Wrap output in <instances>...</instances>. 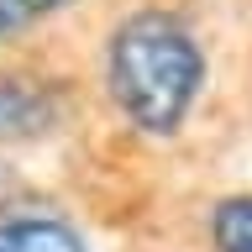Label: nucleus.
Wrapping results in <instances>:
<instances>
[{
    "label": "nucleus",
    "mask_w": 252,
    "mask_h": 252,
    "mask_svg": "<svg viewBox=\"0 0 252 252\" xmlns=\"http://www.w3.org/2000/svg\"><path fill=\"white\" fill-rule=\"evenodd\" d=\"M105 84L137 131L173 137L205 90V53L173 11H137L110 32Z\"/></svg>",
    "instance_id": "1"
},
{
    "label": "nucleus",
    "mask_w": 252,
    "mask_h": 252,
    "mask_svg": "<svg viewBox=\"0 0 252 252\" xmlns=\"http://www.w3.org/2000/svg\"><path fill=\"white\" fill-rule=\"evenodd\" d=\"M0 252H84V236L58 216L0 220Z\"/></svg>",
    "instance_id": "2"
},
{
    "label": "nucleus",
    "mask_w": 252,
    "mask_h": 252,
    "mask_svg": "<svg viewBox=\"0 0 252 252\" xmlns=\"http://www.w3.org/2000/svg\"><path fill=\"white\" fill-rule=\"evenodd\" d=\"M53 116L42 90H32L21 79H5L0 84V137H11V131H42V121Z\"/></svg>",
    "instance_id": "3"
},
{
    "label": "nucleus",
    "mask_w": 252,
    "mask_h": 252,
    "mask_svg": "<svg viewBox=\"0 0 252 252\" xmlns=\"http://www.w3.org/2000/svg\"><path fill=\"white\" fill-rule=\"evenodd\" d=\"M210 242L216 252H252V194H226L210 210Z\"/></svg>",
    "instance_id": "4"
},
{
    "label": "nucleus",
    "mask_w": 252,
    "mask_h": 252,
    "mask_svg": "<svg viewBox=\"0 0 252 252\" xmlns=\"http://www.w3.org/2000/svg\"><path fill=\"white\" fill-rule=\"evenodd\" d=\"M58 5H63V0H0V42L16 37V32H27L32 21L53 16Z\"/></svg>",
    "instance_id": "5"
}]
</instances>
